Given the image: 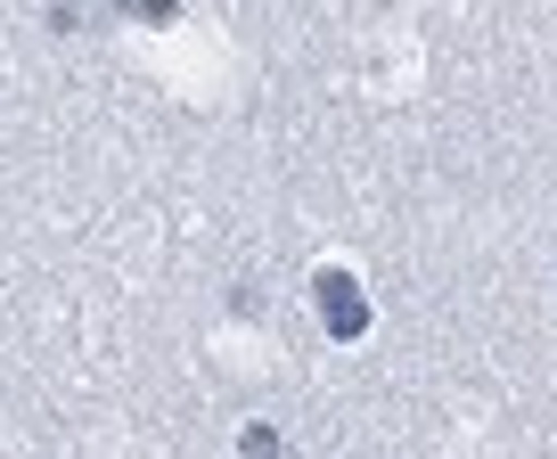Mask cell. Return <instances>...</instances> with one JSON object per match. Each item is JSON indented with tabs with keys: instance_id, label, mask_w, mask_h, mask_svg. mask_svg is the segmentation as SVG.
I'll use <instances>...</instances> for the list:
<instances>
[{
	"instance_id": "1",
	"label": "cell",
	"mask_w": 557,
	"mask_h": 459,
	"mask_svg": "<svg viewBox=\"0 0 557 459\" xmlns=\"http://www.w3.org/2000/svg\"><path fill=\"white\" fill-rule=\"evenodd\" d=\"M312 303H320V320H329L336 336H361V328H369V303H361V287H352L345 271H320V280H312Z\"/></svg>"
}]
</instances>
